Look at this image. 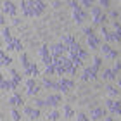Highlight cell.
Returning a JSON list of instances; mask_svg holds the SVG:
<instances>
[{
	"label": "cell",
	"instance_id": "obj_1",
	"mask_svg": "<svg viewBox=\"0 0 121 121\" xmlns=\"http://www.w3.org/2000/svg\"><path fill=\"white\" fill-rule=\"evenodd\" d=\"M21 10H23V14H24V16H28V17L40 16L38 9L35 7V4H33V2H28V0H23V2H21Z\"/></svg>",
	"mask_w": 121,
	"mask_h": 121
},
{
	"label": "cell",
	"instance_id": "obj_2",
	"mask_svg": "<svg viewBox=\"0 0 121 121\" xmlns=\"http://www.w3.org/2000/svg\"><path fill=\"white\" fill-rule=\"evenodd\" d=\"M83 33L86 35V45H88L92 50H95V48L100 47V42H99V38L95 36V33H93L90 28H85V30H83Z\"/></svg>",
	"mask_w": 121,
	"mask_h": 121
},
{
	"label": "cell",
	"instance_id": "obj_3",
	"mask_svg": "<svg viewBox=\"0 0 121 121\" xmlns=\"http://www.w3.org/2000/svg\"><path fill=\"white\" fill-rule=\"evenodd\" d=\"M68 4L71 5V12H73V19H74L78 24H81V23H83V19H85V12L80 9V5H78V4H74V2H68Z\"/></svg>",
	"mask_w": 121,
	"mask_h": 121
},
{
	"label": "cell",
	"instance_id": "obj_4",
	"mask_svg": "<svg viewBox=\"0 0 121 121\" xmlns=\"http://www.w3.org/2000/svg\"><path fill=\"white\" fill-rule=\"evenodd\" d=\"M38 56L42 57V60H43V64H50V62H54V57H50V54H48V50H47V45H42L40 48H38Z\"/></svg>",
	"mask_w": 121,
	"mask_h": 121
},
{
	"label": "cell",
	"instance_id": "obj_5",
	"mask_svg": "<svg viewBox=\"0 0 121 121\" xmlns=\"http://www.w3.org/2000/svg\"><path fill=\"white\" fill-rule=\"evenodd\" d=\"M90 14H92V23H93V24H100L102 21L106 19V17L100 14V9H99V7H92V9H90Z\"/></svg>",
	"mask_w": 121,
	"mask_h": 121
},
{
	"label": "cell",
	"instance_id": "obj_6",
	"mask_svg": "<svg viewBox=\"0 0 121 121\" xmlns=\"http://www.w3.org/2000/svg\"><path fill=\"white\" fill-rule=\"evenodd\" d=\"M99 48H102V56L106 57V59H116L118 57V52L116 50H112L111 47L107 45V43H104L102 47H99Z\"/></svg>",
	"mask_w": 121,
	"mask_h": 121
},
{
	"label": "cell",
	"instance_id": "obj_7",
	"mask_svg": "<svg viewBox=\"0 0 121 121\" xmlns=\"http://www.w3.org/2000/svg\"><path fill=\"white\" fill-rule=\"evenodd\" d=\"M106 106H107V109H109L112 114H116V116H119V114H121V106H119V102H114V100L109 99V100L106 102Z\"/></svg>",
	"mask_w": 121,
	"mask_h": 121
},
{
	"label": "cell",
	"instance_id": "obj_8",
	"mask_svg": "<svg viewBox=\"0 0 121 121\" xmlns=\"http://www.w3.org/2000/svg\"><path fill=\"white\" fill-rule=\"evenodd\" d=\"M59 60H60V64H62V68H64L66 73H74V71H76V69L73 68V62H71V59L60 56V57H59Z\"/></svg>",
	"mask_w": 121,
	"mask_h": 121
},
{
	"label": "cell",
	"instance_id": "obj_9",
	"mask_svg": "<svg viewBox=\"0 0 121 121\" xmlns=\"http://www.w3.org/2000/svg\"><path fill=\"white\" fill-rule=\"evenodd\" d=\"M81 80L83 81H93V80H97V74H95V71H93L92 68H85L83 71V74H81Z\"/></svg>",
	"mask_w": 121,
	"mask_h": 121
},
{
	"label": "cell",
	"instance_id": "obj_10",
	"mask_svg": "<svg viewBox=\"0 0 121 121\" xmlns=\"http://www.w3.org/2000/svg\"><path fill=\"white\" fill-rule=\"evenodd\" d=\"M2 12L9 14V16H14L16 14V5L12 2H2Z\"/></svg>",
	"mask_w": 121,
	"mask_h": 121
},
{
	"label": "cell",
	"instance_id": "obj_11",
	"mask_svg": "<svg viewBox=\"0 0 121 121\" xmlns=\"http://www.w3.org/2000/svg\"><path fill=\"white\" fill-rule=\"evenodd\" d=\"M69 88H73V81H71V80L60 78V81H59V90L66 93V92H69Z\"/></svg>",
	"mask_w": 121,
	"mask_h": 121
},
{
	"label": "cell",
	"instance_id": "obj_12",
	"mask_svg": "<svg viewBox=\"0 0 121 121\" xmlns=\"http://www.w3.org/2000/svg\"><path fill=\"white\" fill-rule=\"evenodd\" d=\"M50 48H52V56L54 57H60L64 54V45L62 43H56V45H52Z\"/></svg>",
	"mask_w": 121,
	"mask_h": 121
},
{
	"label": "cell",
	"instance_id": "obj_13",
	"mask_svg": "<svg viewBox=\"0 0 121 121\" xmlns=\"http://www.w3.org/2000/svg\"><path fill=\"white\" fill-rule=\"evenodd\" d=\"M24 114H28L30 119H38L40 118V111H38V109H31V107H24Z\"/></svg>",
	"mask_w": 121,
	"mask_h": 121
},
{
	"label": "cell",
	"instance_id": "obj_14",
	"mask_svg": "<svg viewBox=\"0 0 121 121\" xmlns=\"http://www.w3.org/2000/svg\"><path fill=\"white\" fill-rule=\"evenodd\" d=\"M45 100H47V106H50V107H56L57 104L60 102V97H59V95H50V97H47Z\"/></svg>",
	"mask_w": 121,
	"mask_h": 121
},
{
	"label": "cell",
	"instance_id": "obj_15",
	"mask_svg": "<svg viewBox=\"0 0 121 121\" xmlns=\"http://www.w3.org/2000/svg\"><path fill=\"white\" fill-rule=\"evenodd\" d=\"M0 88H2V90H16V88H17V85H14L12 81L2 80V83H0Z\"/></svg>",
	"mask_w": 121,
	"mask_h": 121
},
{
	"label": "cell",
	"instance_id": "obj_16",
	"mask_svg": "<svg viewBox=\"0 0 121 121\" xmlns=\"http://www.w3.org/2000/svg\"><path fill=\"white\" fill-rule=\"evenodd\" d=\"M102 116H104V109H102V107L92 109V112H90V118H92V119H100Z\"/></svg>",
	"mask_w": 121,
	"mask_h": 121
},
{
	"label": "cell",
	"instance_id": "obj_17",
	"mask_svg": "<svg viewBox=\"0 0 121 121\" xmlns=\"http://www.w3.org/2000/svg\"><path fill=\"white\" fill-rule=\"evenodd\" d=\"M2 38H4L5 42H7V45H10V43L14 42V38L10 36V33H9V30H7V28H2Z\"/></svg>",
	"mask_w": 121,
	"mask_h": 121
},
{
	"label": "cell",
	"instance_id": "obj_18",
	"mask_svg": "<svg viewBox=\"0 0 121 121\" xmlns=\"http://www.w3.org/2000/svg\"><path fill=\"white\" fill-rule=\"evenodd\" d=\"M43 86L45 88H50V90H59V83H54V81H50V80H43Z\"/></svg>",
	"mask_w": 121,
	"mask_h": 121
},
{
	"label": "cell",
	"instance_id": "obj_19",
	"mask_svg": "<svg viewBox=\"0 0 121 121\" xmlns=\"http://www.w3.org/2000/svg\"><path fill=\"white\" fill-rule=\"evenodd\" d=\"M24 71H26V74H30V76H36V74H38V68H36V64H30Z\"/></svg>",
	"mask_w": 121,
	"mask_h": 121
},
{
	"label": "cell",
	"instance_id": "obj_20",
	"mask_svg": "<svg viewBox=\"0 0 121 121\" xmlns=\"http://www.w3.org/2000/svg\"><path fill=\"white\" fill-rule=\"evenodd\" d=\"M114 78H116V73L112 69H106L102 73V80H114Z\"/></svg>",
	"mask_w": 121,
	"mask_h": 121
},
{
	"label": "cell",
	"instance_id": "obj_21",
	"mask_svg": "<svg viewBox=\"0 0 121 121\" xmlns=\"http://www.w3.org/2000/svg\"><path fill=\"white\" fill-rule=\"evenodd\" d=\"M9 74L12 76V83H14V85H19V83H21V76L16 73L14 69H9Z\"/></svg>",
	"mask_w": 121,
	"mask_h": 121
},
{
	"label": "cell",
	"instance_id": "obj_22",
	"mask_svg": "<svg viewBox=\"0 0 121 121\" xmlns=\"http://www.w3.org/2000/svg\"><path fill=\"white\" fill-rule=\"evenodd\" d=\"M10 60H12V59H10L9 56H5L4 52H0V64H2L4 68H5V66H9V64H10Z\"/></svg>",
	"mask_w": 121,
	"mask_h": 121
},
{
	"label": "cell",
	"instance_id": "obj_23",
	"mask_svg": "<svg viewBox=\"0 0 121 121\" xmlns=\"http://www.w3.org/2000/svg\"><path fill=\"white\" fill-rule=\"evenodd\" d=\"M62 114H64V118H74V114H73V109H71L69 106H64L62 107Z\"/></svg>",
	"mask_w": 121,
	"mask_h": 121
},
{
	"label": "cell",
	"instance_id": "obj_24",
	"mask_svg": "<svg viewBox=\"0 0 121 121\" xmlns=\"http://www.w3.org/2000/svg\"><path fill=\"white\" fill-rule=\"evenodd\" d=\"M106 92H107L109 97H118V88H114V86H111V85L106 86Z\"/></svg>",
	"mask_w": 121,
	"mask_h": 121
},
{
	"label": "cell",
	"instance_id": "obj_25",
	"mask_svg": "<svg viewBox=\"0 0 121 121\" xmlns=\"http://www.w3.org/2000/svg\"><path fill=\"white\" fill-rule=\"evenodd\" d=\"M7 48H9V50H12V48H16V50H21V48H23V45H21L19 40H14L10 45H7Z\"/></svg>",
	"mask_w": 121,
	"mask_h": 121
},
{
	"label": "cell",
	"instance_id": "obj_26",
	"mask_svg": "<svg viewBox=\"0 0 121 121\" xmlns=\"http://www.w3.org/2000/svg\"><path fill=\"white\" fill-rule=\"evenodd\" d=\"M23 100H21V97L19 95H12V97H9V104L10 106H17V104H21Z\"/></svg>",
	"mask_w": 121,
	"mask_h": 121
},
{
	"label": "cell",
	"instance_id": "obj_27",
	"mask_svg": "<svg viewBox=\"0 0 121 121\" xmlns=\"http://www.w3.org/2000/svg\"><path fill=\"white\" fill-rule=\"evenodd\" d=\"M33 4H35V7L38 9V12H43V10H45V7H47V5L45 4H43V2H40V0H35V2H33Z\"/></svg>",
	"mask_w": 121,
	"mask_h": 121
},
{
	"label": "cell",
	"instance_id": "obj_28",
	"mask_svg": "<svg viewBox=\"0 0 121 121\" xmlns=\"http://www.w3.org/2000/svg\"><path fill=\"white\" fill-rule=\"evenodd\" d=\"M100 62H102V59H100V57H95V59H93V66H92V69L95 71V73L99 71V68H100Z\"/></svg>",
	"mask_w": 121,
	"mask_h": 121
},
{
	"label": "cell",
	"instance_id": "obj_29",
	"mask_svg": "<svg viewBox=\"0 0 121 121\" xmlns=\"http://www.w3.org/2000/svg\"><path fill=\"white\" fill-rule=\"evenodd\" d=\"M59 116H60V114H59L57 111H52L50 114H47V116H45V118H47L48 121H54V119H59Z\"/></svg>",
	"mask_w": 121,
	"mask_h": 121
},
{
	"label": "cell",
	"instance_id": "obj_30",
	"mask_svg": "<svg viewBox=\"0 0 121 121\" xmlns=\"http://www.w3.org/2000/svg\"><path fill=\"white\" fill-rule=\"evenodd\" d=\"M60 42L68 43V45H73V43H74V40H73V36H60Z\"/></svg>",
	"mask_w": 121,
	"mask_h": 121
},
{
	"label": "cell",
	"instance_id": "obj_31",
	"mask_svg": "<svg viewBox=\"0 0 121 121\" xmlns=\"http://www.w3.org/2000/svg\"><path fill=\"white\" fill-rule=\"evenodd\" d=\"M21 62H23V66H24V69L28 68V66L31 64L30 60H28V56H26V54H23V56H21Z\"/></svg>",
	"mask_w": 121,
	"mask_h": 121
},
{
	"label": "cell",
	"instance_id": "obj_32",
	"mask_svg": "<svg viewBox=\"0 0 121 121\" xmlns=\"http://www.w3.org/2000/svg\"><path fill=\"white\" fill-rule=\"evenodd\" d=\"M26 93H28L30 97H33V95H36V93H38V88H36V86H31V88L26 90Z\"/></svg>",
	"mask_w": 121,
	"mask_h": 121
},
{
	"label": "cell",
	"instance_id": "obj_33",
	"mask_svg": "<svg viewBox=\"0 0 121 121\" xmlns=\"http://www.w3.org/2000/svg\"><path fill=\"white\" fill-rule=\"evenodd\" d=\"M35 104H36L38 107H45V106H47V100H40V99H36Z\"/></svg>",
	"mask_w": 121,
	"mask_h": 121
},
{
	"label": "cell",
	"instance_id": "obj_34",
	"mask_svg": "<svg viewBox=\"0 0 121 121\" xmlns=\"http://www.w3.org/2000/svg\"><path fill=\"white\" fill-rule=\"evenodd\" d=\"M10 118H12L14 121H17V119H19V114H17V111H14V109H12V111H10Z\"/></svg>",
	"mask_w": 121,
	"mask_h": 121
},
{
	"label": "cell",
	"instance_id": "obj_35",
	"mask_svg": "<svg viewBox=\"0 0 121 121\" xmlns=\"http://www.w3.org/2000/svg\"><path fill=\"white\" fill-rule=\"evenodd\" d=\"M76 119H78V121H85V119H86V116H85L83 112H78V114H76Z\"/></svg>",
	"mask_w": 121,
	"mask_h": 121
},
{
	"label": "cell",
	"instance_id": "obj_36",
	"mask_svg": "<svg viewBox=\"0 0 121 121\" xmlns=\"http://www.w3.org/2000/svg\"><path fill=\"white\" fill-rule=\"evenodd\" d=\"M112 71L118 74V71H119V60H116V62H114V68H112Z\"/></svg>",
	"mask_w": 121,
	"mask_h": 121
},
{
	"label": "cell",
	"instance_id": "obj_37",
	"mask_svg": "<svg viewBox=\"0 0 121 121\" xmlns=\"http://www.w3.org/2000/svg\"><path fill=\"white\" fill-rule=\"evenodd\" d=\"M100 5L102 7H109V0H100Z\"/></svg>",
	"mask_w": 121,
	"mask_h": 121
},
{
	"label": "cell",
	"instance_id": "obj_38",
	"mask_svg": "<svg viewBox=\"0 0 121 121\" xmlns=\"http://www.w3.org/2000/svg\"><path fill=\"white\" fill-rule=\"evenodd\" d=\"M26 85H28V88H31V86H35V81H33V80H28V81H26Z\"/></svg>",
	"mask_w": 121,
	"mask_h": 121
},
{
	"label": "cell",
	"instance_id": "obj_39",
	"mask_svg": "<svg viewBox=\"0 0 121 121\" xmlns=\"http://www.w3.org/2000/svg\"><path fill=\"white\" fill-rule=\"evenodd\" d=\"M80 59H81V60L86 59V52H85V50H81V52H80Z\"/></svg>",
	"mask_w": 121,
	"mask_h": 121
},
{
	"label": "cell",
	"instance_id": "obj_40",
	"mask_svg": "<svg viewBox=\"0 0 121 121\" xmlns=\"http://www.w3.org/2000/svg\"><path fill=\"white\" fill-rule=\"evenodd\" d=\"M112 24H114V30H116L114 33H118V35H119V31H121V30H119V24H118V23H112Z\"/></svg>",
	"mask_w": 121,
	"mask_h": 121
},
{
	"label": "cell",
	"instance_id": "obj_41",
	"mask_svg": "<svg viewBox=\"0 0 121 121\" xmlns=\"http://www.w3.org/2000/svg\"><path fill=\"white\" fill-rule=\"evenodd\" d=\"M111 17H118V12H116V10H111Z\"/></svg>",
	"mask_w": 121,
	"mask_h": 121
}]
</instances>
